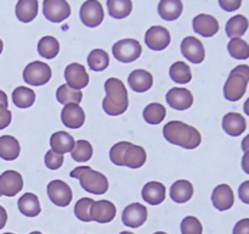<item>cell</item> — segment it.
Wrapping results in <instances>:
<instances>
[{
  "label": "cell",
  "instance_id": "obj_29",
  "mask_svg": "<svg viewBox=\"0 0 249 234\" xmlns=\"http://www.w3.org/2000/svg\"><path fill=\"white\" fill-rule=\"evenodd\" d=\"M146 151L142 146L130 144L124 155V166L130 168H140L146 162Z\"/></svg>",
  "mask_w": 249,
  "mask_h": 234
},
{
  "label": "cell",
  "instance_id": "obj_8",
  "mask_svg": "<svg viewBox=\"0 0 249 234\" xmlns=\"http://www.w3.org/2000/svg\"><path fill=\"white\" fill-rule=\"evenodd\" d=\"M48 196L56 206L66 207L73 199V193L70 185L61 179L51 180L48 184Z\"/></svg>",
  "mask_w": 249,
  "mask_h": 234
},
{
  "label": "cell",
  "instance_id": "obj_34",
  "mask_svg": "<svg viewBox=\"0 0 249 234\" xmlns=\"http://www.w3.org/2000/svg\"><path fill=\"white\" fill-rule=\"evenodd\" d=\"M169 76L174 82L179 84H186L192 79L191 68L184 61H177L170 66Z\"/></svg>",
  "mask_w": 249,
  "mask_h": 234
},
{
  "label": "cell",
  "instance_id": "obj_16",
  "mask_svg": "<svg viewBox=\"0 0 249 234\" xmlns=\"http://www.w3.org/2000/svg\"><path fill=\"white\" fill-rule=\"evenodd\" d=\"M194 31L206 38L215 36L219 31V22L214 16L208 14H199L192 21Z\"/></svg>",
  "mask_w": 249,
  "mask_h": 234
},
{
  "label": "cell",
  "instance_id": "obj_5",
  "mask_svg": "<svg viewBox=\"0 0 249 234\" xmlns=\"http://www.w3.org/2000/svg\"><path fill=\"white\" fill-rule=\"evenodd\" d=\"M112 53H113L114 58L118 61L129 63L140 58L141 53H142V48H141V44L136 39L126 38L117 41L112 46Z\"/></svg>",
  "mask_w": 249,
  "mask_h": 234
},
{
  "label": "cell",
  "instance_id": "obj_50",
  "mask_svg": "<svg viewBox=\"0 0 249 234\" xmlns=\"http://www.w3.org/2000/svg\"><path fill=\"white\" fill-rule=\"evenodd\" d=\"M0 105L7 107L9 106V101H7V95L5 94L2 90H0Z\"/></svg>",
  "mask_w": 249,
  "mask_h": 234
},
{
  "label": "cell",
  "instance_id": "obj_35",
  "mask_svg": "<svg viewBox=\"0 0 249 234\" xmlns=\"http://www.w3.org/2000/svg\"><path fill=\"white\" fill-rule=\"evenodd\" d=\"M56 99L60 104H77L83 100V93L80 90H74L68 87L67 84H62L56 90Z\"/></svg>",
  "mask_w": 249,
  "mask_h": 234
},
{
  "label": "cell",
  "instance_id": "obj_19",
  "mask_svg": "<svg viewBox=\"0 0 249 234\" xmlns=\"http://www.w3.org/2000/svg\"><path fill=\"white\" fill-rule=\"evenodd\" d=\"M212 202L214 207L219 211H226L233 206L235 202V195H233L232 189L228 184H220L213 190L212 194Z\"/></svg>",
  "mask_w": 249,
  "mask_h": 234
},
{
  "label": "cell",
  "instance_id": "obj_41",
  "mask_svg": "<svg viewBox=\"0 0 249 234\" xmlns=\"http://www.w3.org/2000/svg\"><path fill=\"white\" fill-rule=\"evenodd\" d=\"M131 143L129 141H119L114 144L109 150V158L112 162L117 166H124V155H125L126 149L130 146Z\"/></svg>",
  "mask_w": 249,
  "mask_h": 234
},
{
  "label": "cell",
  "instance_id": "obj_25",
  "mask_svg": "<svg viewBox=\"0 0 249 234\" xmlns=\"http://www.w3.org/2000/svg\"><path fill=\"white\" fill-rule=\"evenodd\" d=\"M184 5L180 0H160L158 4V14L165 21H175L180 17Z\"/></svg>",
  "mask_w": 249,
  "mask_h": 234
},
{
  "label": "cell",
  "instance_id": "obj_43",
  "mask_svg": "<svg viewBox=\"0 0 249 234\" xmlns=\"http://www.w3.org/2000/svg\"><path fill=\"white\" fill-rule=\"evenodd\" d=\"M44 161H45V165L48 168H50V170H58L63 165V156L61 154L55 153V151L49 150L45 154Z\"/></svg>",
  "mask_w": 249,
  "mask_h": 234
},
{
  "label": "cell",
  "instance_id": "obj_11",
  "mask_svg": "<svg viewBox=\"0 0 249 234\" xmlns=\"http://www.w3.org/2000/svg\"><path fill=\"white\" fill-rule=\"evenodd\" d=\"M23 188V178L17 171L7 170L0 176V194L15 196Z\"/></svg>",
  "mask_w": 249,
  "mask_h": 234
},
{
  "label": "cell",
  "instance_id": "obj_21",
  "mask_svg": "<svg viewBox=\"0 0 249 234\" xmlns=\"http://www.w3.org/2000/svg\"><path fill=\"white\" fill-rule=\"evenodd\" d=\"M128 83L131 89L136 93H143L151 89L153 85V77L146 70H134L129 75Z\"/></svg>",
  "mask_w": 249,
  "mask_h": 234
},
{
  "label": "cell",
  "instance_id": "obj_31",
  "mask_svg": "<svg viewBox=\"0 0 249 234\" xmlns=\"http://www.w3.org/2000/svg\"><path fill=\"white\" fill-rule=\"evenodd\" d=\"M107 9L113 19L122 20L131 14L133 2L130 0H107Z\"/></svg>",
  "mask_w": 249,
  "mask_h": 234
},
{
  "label": "cell",
  "instance_id": "obj_58",
  "mask_svg": "<svg viewBox=\"0 0 249 234\" xmlns=\"http://www.w3.org/2000/svg\"><path fill=\"white\" fill-rule=\"evenodd\" d=\"M0 196H1V194H0Z\"/></svg>",
  "mask_w": 249,
  "mask_h": 234
},
{
  "label": "cell",
  "instance_id": "obj_4",
  "mask_svg": "<svg viewBox=\"0 0 249 234\" xmlns=\"http://www.w3.org/2000/svg\"><path fill=\"white\" fill-rule=\"evenodd\" d=\"M249 66L240 65L233 68L224 85V97L229 101H238L247 92Z\"/></svg>",
  "mask_w": 249,
  "mask_h": 234
},
{
  "label": "cell",
  "instance_id": "obj_18",
  "mask_svg": "<svg viewBox=\"0 0 249 234\" xmlns=\"http://www.w3.org/2000/svg\"><path fill=\"white\" fill-rule=\"evenodd\" d=\"M61 121L68 128H80L85 122L84 110L77 104L65 105V107L62 109V112H61Z\"/></svg>",
  "mask_w": 249,
  "mask_h": 234
},
{
  "label": "cell",
  "instance_id": "obj_33",
  "mask_svg": "<svg viewBox=\"0 0 249 234\" xmlns=\"http://www.w3.org/2000/svg\"><path fill=\"white\" fill-rule=\"evenodd\" d=\"M60 51V43L55 37L46 36L39 40L38 43V53L44 58H55Z\"/></svg>",
  "mask_w": 249,
  "mask_h": 234
},
{
  "label": "cell",
  "instance_id": "obj_39",
  "mask_svg": "<svg viewBox=\"0 0 249 234\" xmlns=\"http://www.w3.org/2000/svg\"><path fill=\"white\" fill-rule=\"evenodd\" d=\"M228 51L236 60L249 58V44L241 38H233L229 41Z\"/></svg>",
  "mask_w": 249,
  "mask_h": 234
},
{
  "label": "cell",
  "instance_id": "obj_45",
  "mask_svg": "<svg viewBox=\"0 0 249 234\" xmlns=\"http://www.w3.org/2000/svg\"><path fill=\"white\" fill-rule=\"evenodd\" d=\"M219 5H220L223 10L231 12L240 9L241 5H242V1L241 0H219Z\"/></svg>",
  "mask_w": 249,
  "mask_h": 234
},
{
  "label": "cell",
  "instance_id": "obj_15",
  "mask_svg": "<svg viewBox=\"0 0 249 234\" xmlns=\"http://www.w3.org/2000/svg\"><path fill=\"white\" fill-rule=\"evenodd\" d=\"M169 106L175 110H187L194 104V95L186 88H172L165 95Z\"/></svg>",
  "mask_w": 249,
  "mask_h": 234
},
{
  "label": "cell",
  "instance_id": "obj_3",
  "mask_svg": "<svg viewBox=\"0 0 249 234\" xmlns=\"http://www.w3.org/2000/svg\"><path fill=\"white\" fill-rule=\"evenodd\" d=\"M71 177L78 178L80 185L88 193L102 195L108 190V180L102 173L92 170L89 166H80L71 172Z\"/></svg>",
  "mask_w": 249,
  "mask_h": 234
},
{
  "label": "cell",
  "instance_id": "obj_27",
  "mask_svg": "<svg viewBox=\"0 0 249 234\" xmlns=\"http://www.w3.org/2000/svg\"><path fill=\"white\" fill-rule=\"evenodd\" d=\"M18 210L27 217H36L40 214L41 207L38 196L33 193H26L18 200Z\"/></svg>",
  "mask_w": 249,
  "mask_h": 234
},
{
  "label": "cell",
  "instance_id": "obj_42",
  "mask_svg": "<svg viewBox=\"0 0 249 234\" xmlns=\"http://www.w3.org/2000/svg\"><path fill=\"white\" fill-rule=\"evenodd\" d=\"M180 229H181V234H202L203 232V227L199 219L194 216L185 217L180 224Z\"/></svg>",
  "mask_w": 249,
  "mask_h": 234
},
{
  "label": "cell",
  "instance_id": "obj_51",
  "mask_svg": "<svg viewBox=\"0 0 249 234\" xmlns=\"http://www.w3.org/2000/svg\"><path fill=\"white\" fill-rule=\"evenodd\" d=\"M242 150L245 151H249V134L247 136H245V139L242 140Z\"/></svg>",
  "mask_w": 249,
  "mask_h": 234
},
{
  "label": "cell",
  "instance_id": "obj_44",
  "mask_svg": "<svg viewBox=\"0 0 249 234\" xmlns=\"http://www.w3.org/2000/svg\"><path fill=\"white\" fill-rule=\"evenodd\" d=\"M12 114L7 107L0 105V131L6 128L10 123H11Z\"/></svg>",
  "mask_w": 249,
  "mask_h": 234
},
{
  "label": "cell",
  "instance_id": "obj_53",
  "mask_svg": "<svg viewBox=\"0 0 249 234\" xmlns=\"http://www.w3.org/2000/svg\"><path fill=\"white\" fill-rule=\"evenodd\" d=\"M2 49H4V44H2V40L0 39V54L2 53Z\"/></svg>",
  "mask_w": 249,
  "mask_h": 234
},
{
  "label": "cell",
  "instance_id": "obj_24",
  "mask_svg": "<svg viewBox=\"0 0 249 234\" xmlns=\"http://www.w3.org/2000/svg\"><path fill=\"white\" fill-rule=\"evenodd\" d=\"M194 195V185L186 179L177 180L170 188V197L177 204L187 202Z\"/></svg>",
  "mask_w": 249,
  "mask_h": 234
},
{
  "label": "cell",
  "instance_id": "obj_1",
  "mask_svg": "<svg viewBox=\"0 0 249 234\" xmlns=\"http://www.w3.org/2000/svg\"><path fill=\"white\" fill-rule=\"evenodd\" d=\"M163 136L173 145L184 149H196L202 141L201 133L195 127L181 121H170L163 127Z\"/></svg>",
  "mask_w": 249,
  "mask_h": 234
},
{
  "label": "cell",
  "instance_id": "obj_12",
  "mask_svg": "<svg viewBox=\"0 0 249 234\" xmlns=\"http://www.w3.org/2000/svg\"><path fill=\"white\" fill-rule=\"evenodd\" d=\"M147 214V207L145 205H141L140 202H134V204L128 205L123 210L122 221L125 226L131 227V228H139L146 222Z\"/></svg>",
  "mask_w": 249,
  "mask_h": 234
},
{
  "label": "cell",
  "instance_id": "obj_36",
  "mask_svg": "<svg viewBox=\"0 0 249 234\" xmlns=\"http://www.w3.org/2000/svg\"><path fill=\"white\" fill-rule=\"evenodd\" d=\"M167 116V110L160 102L148 104L143 109V119L150 124H160Z\"/></svg>",
  "mask_w": 249,
  "mask_h": 234
},
{
  "label": "cell",
  "instance_id": "obj_56",
  "mask_svg": "<svg viewBox=\"0 0 249 234\" xmlns=\"http://www.w3.org/2000/svg\"><path fill=\"white\" fill-rule=\"evenodd\" d=\"M29 234H41L40 232H32V233H29Z\"/></svg>",
  "mask_w": 249,
  "mask_h": 234
},
{
  "label": "cell",
  "instance_id": "obj_57",
  "mask_svg": "<svg viewBox=\"0 0 249 234\" xmlns=\"http://www.w3.org/2000/svg\"><path fill=\"white\" fill-rule=\"evenodd\" d=\"M4 234H14V233H4Z\"/></svg>",
  "mask_w": 249,
  "mask_h": 234
},
{
  "label": "cell",
  "instance_id": "obj_32",
  "mask_svg": "<svg viewBox=\"0 0 249 234\" xmlns=\"http://www.w3.org/2000/svg\"><path fill=\"white\" fill-rule=\"evenodd\" d=\"M12 101L19 109L31 107L36 101V93L31 88L17 87L12 92Z\"/></svg>",
  "mask_w": 249,
  "mask_h": 234
},
{
  "label": "cell",
  "instance_id": "obj_52",
  "mask_svg": "<svg viewBox=\"0 0 249 234\" xmlns=\"http://www.w3.org/2000/svg\"><path fill=\"white\" fill-rule=\"evenodd\" d=\"M243 110H245L246 115H247V116H249V98H248L247 100H246L245 105H243Z\"/></svg>",
  "mask_w": 249,
  "mask_h": 234
},
{
  "label": "cell",
  "instance_id": "obj_26",
  "mask_svg": "<svg viewBox=\"0 0 249 234\" xmlns=\"http://www.w3.org/2000/svg\"><path fill=\"white\" fill-rule=\"evenodd\" d=\"M19 151H21V146L15 136H0V157L6 161H14L18 157Z\"/></svg>",
  "mask_w": 249,
  "mask_h": 234
},
{
  "label": "cell",
  "instance_id": "obj_7",
  "mask_svg": "<svg viewBox=\"0 0 249 234\" xmlns=\"http://www.w3.org/2000/svg\"><path fill=\"white\" fill-rule=\"evenodd\" d=\"M80 20L83 24L87 27L94 28V27L100 26L105 20V11L101 2L97 0H88L83 2L79 12Z\"/></svg>",
  "mask_w": 249,
  "mask_h": 234
},
{
  "label": "cell",
  "instance_id": "obj_55",
  "mask_svg": "<svg viewBox=\"0 0 249 234\" xmlns=\"http://www.w3.org/2000/svg\"><path fill=\"white\" fill-rule=\"evenodd\" d=\"M153 234H167V233H164V232H156V233Z\"/></svg>",
  "mask_w": 249,
  "mask_h": 234
},
{
  "label": "cell",
  "instance_id": "obj_37",
  "mask_svg": "<svg viewBox=\"0 0 249 234\" xmlns=\"http://www.w3.org/2000/svg\"><path fill=\"white\" fill-rule=\"evenodd\" d=\"M88 65L92 71H104L108 67L109 65V56L102 49H95V50L90 51L88 55Z\"/></svg>",
  "mask_w": 249,
  "mask_h": 234
},
{
  "label": "cell",
  "instance_id": "obj_23",
  "mask_svg": "<svg viewBox=\"0 0 249 234\" xmlns=\"http://www.w3.org/2000/svg\"><path fill=\"white\" fill-rule=\"evenodd\" d=\"M74 138L65 131L56 132L50 138L51 150L57 154H61V155L66 153H71L73 148H74Z\"/></svg>",
  "mask_w": 249,
  "mask_h": 234
},
{
  "label": "cell",
  "instance_id": "obj_47",
  "mask_svg": "<svg viewBox=\"0 0 249 234\" xmlns=\"http://www.w3.org/2000/svg\"><path fill=\"white\" fill-rule=\"evenodd\" d=\"M238 196L241 201L249 205V180H246L238 188Z\"/></svg>",
  "mask_w": 249,
  "mask_h": 234
},
{
  "label": "cell",
  "instance_id": "obj_48",
  "mask_svg": "<svg viewBox=\"0 0 249 234\" xmlns=\"http://www.w3.org/2000/svg\"><path fill=\"white\" fill-rule=\"evenodd\" d=\"M7 222V214H6V210L0 205V229H2L5 227Z\"/></svg>",
  "mask_w": 249,
  "mask_h": 234
},
{
  "label": "cell",
  "instance_id": "obj_38",
  "mask_svg": "<svg viewBox=\"0 0 249 234\" xmlns=\"http://www.w3.org/2000/svg\"><path fill=\"white\" fill-rule=\"evenodd\" d=\"M92 153L94 150H92L91 144L88 140L80 139V140L75 141L74 148L71 151V156L77 162H87L92 157Z\"/></svg>",
  "mask_w": 249,
  "mask_h": 234
},
{
  "label": "cell",
  "instance_id": "obj_30",
  "mask_svg": "<svg viewBox=\"0 0 249 234\" xmlns=\"http://www.w3.org/2000/svg\"><path fill=\"white\" fill-rule=\"evenodd\" d=\"M248 27L249 21L247 17L243 15H236V16L231 17L226 23V36L231 39L240 38L247 32Z\"/></svg>",
  "mask_w": 249,
  "mask_h": 234
},
{
  "label": "cell",
  "instance_id": "obj_13",
  "mask_svg": "<svg viewBox=\"0 0 249 234\" xmlns=\"http://www.w3.org/2000/svg\"><path fill=\"white\" fill-rule=\"evenodd\" d=\"M181 53L185 58L191 61L192 63H201L206 58V49L199 39L195 37H186L181 41Z\"/></svg>",
  "mask_w": 249,
  "mask_h": 234
},
{
  "label": "cell",
  "instance_id": "obj_10",
  "mask_svg": "<svg viewBox=\"0 0 249 234\" xmlns=\"http://www.w3.org/2000/svg\"><path fill=\"white\" fill-rule=\"evenodd\" d=\"M65 79L67 85L74 90H80L89 84V75L83 65L78 62L70 63L65 70Z\"/></svg>",
  "mask_w": 249,
  "mask_h": 234
},
{
  "label": "cell",
  "instance_id": "obj_2",
  "mask_svg": "<svg viewBox=\"0 0 249 234\" xmlns=\"http://www.w3.org/2000/svg\"><path fill=\"white\" fill-rule=\"evenodd\" d=\"M106 98L102 101V109L109 116H119L124 114L129 106L128 90L118 78H108L105 82Z\"/></svg>",
  "mask_w": 249,
  "mask_h": 234
},
{
  "label": "cell",
  "instance_id": "obj_28",
  "mask_svg": "<svg viewBox=\"0 0 249 234\" xmlns=\"http://www.w3.org/2000/svg\"><path fill=\"white\" fill-rule=\"evenodd\" d=\"M38 0H19L16 5V16L23 23L32 22L38 15Z\"/></svg>",
  "mask_w": 249,
  "mask_h": 234
},
{
  "label": "cell",
  "instance_id": "obj_22",
  "mask_svg": "<svg viewBox=\"0 0 249 234\" xmlns=\"http://www.w3.org/2000/svg\"><path fill=\"white\" fill-rule=\"evenodd\" d=\"M165 187L160 182H148L143 185L141 196L147 204L150 205H160L165 199Z\"/></svg>",
  "mask_w": 249,
  "mask_h": 234
},
{
  "label": "cell",
  "instance_id": "obj_6",
  "mask_svg": "<svg viewBox=\"0 0 249 234\" xmlns=\"http://www.w3.org/2000/svg\"><path fill=\"white\" fill-rule=\"evenodd\" d=\"M53 72L50 66L43 61H33L28 63L23 70V79L27 84L39 87L44 85L50 80Z\"/></svg>",
  "mask_w": 249,
  "mask_h": 234
},
{
  "label": "cell",
  "instance_id": "obj_40",
  "mask_svg": "<svg viewBox=\"0 0 249 234\" xmlns=\"http://www.w3.org/2000/svg\"><path fill=\"white\" fill-rule=\"evenodd\" d=\"M94 200L91 197H83L77 201L74 206V214L78 219L83 222H90L92 221L91 216H90V210L94 205Z\"/></svg>",
  "mask_w": 249,
  "mask_h": 234
},
{
  "label": "cell",
  "instance_id": "obj_20",
  "mask_svg": "<svg viewBox=\"0 0 249 234\" xmlns=\"http://www.w3.org/2000/svg\"><path fill=\"white\" fill-rule=\"evenodd\" d=\"M247 128L246 118L238 112H229L223 117V129L231 136H240Z\"/></svg>",
  "mask_w": 249,
  "mask_h": 234
},
{
  "label": "cell",
  "instance_id": "obj_49",
  "mask_svg": "<svg viewBox=\"0 0 249 234\" xmlns=\"http://www.w3.org/2000/svg\"><path fill=\"white\" fill-rule=\"evenodd\" d=\"M242 168L247 175H249V151H246L242 157Z\"/></svg>",
  "mask_w": 249,
  "mask_h": 234
},
{
  "label": "cell",
  "instance_id": "obj_9",
  "mask_svg": "<svg viewBox=\"0 0 249 234\" xmlns=\"http://www.w3.org/2000/svg\"><path fill=\"white\" fill-rule=\"evenodd\" d=\"M43 12L50 22H62L71 15V6L66 0H44Z\"/></svg>",
  "mask_w": 249,
  "mask_h": 234
},
{
  "label": "cell",
  "instance_id": "obj_46",
  "mask_svg": "<svg viewBox=\"0 0 249 234\" xmlns=\"http://www.w3.org/2000/svg\"><path fill=\"white\" fill-rule=\"evenodd\" d=\"M232 234H249V218L238 221L233 227Z\"/></svg>",
  "mask_w": 249,
  "mask_h": 234
},
{
  "label": "cell",
  "instance_id": "obj_17",
  "mask_svg": "<svg viewBox=\"0 0 249 234\" xmlns=\"http://www.w3.org/2000/svg\"><path fill=\"white\" fill-rule=\"evenodd\" d=\"M117 209L113 202L108 200H99L95 201L90 210V216L92 221L97 223H108L116 217Z\"/></svg>",
  "mask_w": 249,
  "mask_h": 234
},
{
  "label": "cell",
  "instance_id": "obj_54",
  "mask_svg": "<svg viewBox=\"0 0 249 234\" xmlns=\"http://www.w3.org/2000/svg\"><path fill=\"white\" fill-rule=\"evenodd\" d=\"M119 234H134V233H131V232H122V233Z\"/></svg>",
  "mask_w": 249,
  "mask_h": 234
},
{
  "label": "cell",
  "instance_id": "obj_14",
  "mask_svg": "<svg viewBox=\"0 0 249 234\" xmlns=\"http://www.w3.org/2000/svg\"><path fill=\"white\" fill-rule=\"evenodd\" d=\"M145 43L151 50L160 51L170 44V33L162 26H153L146 32Z\"/></svg>",
  "mask_w": 249,
  "mask_h": 234
}]
</instances>
